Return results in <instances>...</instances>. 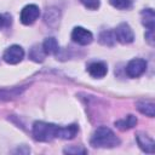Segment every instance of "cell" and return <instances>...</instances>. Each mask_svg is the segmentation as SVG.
<instances>
[{
  "label": "cell",
  "instance_id": "cell-16",
  "mask_svg": "<svg viewBox=\"0 0 155 155\" xmlns=\"http://www.w3.org/2000/svg\"><path fill=\"white\" fill-rule=\"evenodd\" d=\"M23 91V88H11V90H1L0 91V99H10V98H15L18 94H21Z\"/></svg>",
  "mask_w": 155,
  "mask_h": 155
},
{
  "label": "cell",
  "instance_id": "cell-10",
  "mask_svg": "<svg viewBox=\"0 0 155 155\" xmlns=\"http://www.w3.org/2000/svg\"><path fill=\"white\" fill-rule=\"evenodd\" d=\"M137 125V117L132 114L127 115L126 117H122L120 120H116L115 121V126L121 130V131H126V130H130L132 127H134Z\"/></svg>",
  "mask_w": 155,
  "mask_h": 155
},
{
  "label": "cell",
  "instance_id": "cell-14",
  "mask_svg": "<svg viewBox=\"0 0 155 155\" xmlns=\"http://www.w3.org/2000/svg\"><path fill=\"white\" fill-rule=\"evenodd\" d=\"M115 34L111 30H103L99 34V42L104 46H113L115 44Z\"/></svg>",
  "mask_w": 155,
  "mask_h": 155
},
{
  "label": "cell",
  "instance_id": "cell-13",
  "mask_svg": "<svg viewBox=\"0 0 155 155\" xmlns=\"http://www.w3.org/2000/svg\"><path fill=\"white\" fill-rule=\"evenodd\" d=\"M42 50H44L45 54H54V53H57L58 50H59L57 40L54 38H47L42 44Z\"/></svg>",
  "mask_w": 155,
  "mask_h": 155
},
{
  "label": "cell",
  "instance_id": "cell-20",
  "mask_svg": "<svg viewBox=\"0 0 155 155\" xmlns=\"http://www.w3.org/2000/svg\"><path fill=\"white\" fill-rule=\"evenodd\" d=\"M64 153H68V154H79V153H81V154H85L86 153V150L84 149V148H80V147H70V148H67V149H64Z\"/></svg>",
  "mask_w": 155,
  "mask_h": 155
},
{
  "label": "cell",
  "instance_id": "cell-21",
  "mask_svg": "<svg viewBox=\"0 0 155 155\" xmlns=\"http://www.w3.org/2000/svg\"><path fill=\"white\" fill-rule=\"evenodd\" d=\"M5 24H6V19H5V17L2 15H0V29L2 27H5Z\"/></svg>",
  "mask_w": 155,
  "mask_h": 155
},
{
  "label": "cell",
  "instance_id": "cell-19",
  "mask_svg": "<svg viewBox=\"0 0 155 155\" xmlns=\"http://www.w3.org/2000/svg\"><path fill=\"white\" fill-rule=\"evenodd\" d=\"M80 1L88 10H97L99 7V5H101V1L99 0H80Z\"/></svg>",
  "mask_w": 155,
  "mask_h": 155
},
{
  "label": "cell",
  "instance_id": "cell-5",
  "mask_svg": "<svg viewBox=\"0 0 155 155\" xmlns=\"http://www.w3.org/2000/svg\"><path fill=\"white\" fill-rule=\"evenodd\" d=\"M39 16H40V8L34 4H29L24 6L23 10L21 11V22L25 25H29L34 23L39 18Z\"/></svg>",
  "mask_w": 155,
  "mask_h": 155
},
{
  "label": "cell",
  "instance_id": "cell-3",
  "mask_svg": "<svg viewBox=\"0 0 155 155\" xmlns=\"http://www.w3.org/2000/svg\"><path fill=\"white\" fill-rule=\"evenodd\" d=\"M114 34H115V39L121 44H131L134 39L133 30L127 23H120L116 27Z\"/></svg>",
  "mask_w": 155,
  "mask_h": 155
},
{
  "label": "cell",
  "instance_id": "cell-8",
  "mask_svg": "<svg viewBox=\"0 0 155 155\" xmlns=\"http://www.w3.org/2000/svg\"><path fill=\"white\" fill-rule=\"evenodd\" d=\"M136 139H137V143H138L139 148L143 151L149 153V154H153L155 151V143H154L153 138H150L149 136L143 134V133H138L136 136Z\"/></svg>",
  "mask_w": 155,
  "mask_h": 155
},
{
  "label": "cell",
  "instance_id": "cell-4",
  "mask_svg": "<svg viewBox=\"0 0 155 155\" xmlns=\"http://www.w3.org/2000/svg\"><path fill=\"white\" fill-rule=\"evenodd\" d=\"M24 57V51L19 45H12L4 52V61L8 64H17L19 63Z\"/></svg>",
  "mask_w": 155,
  "mask_h": 155
},
{
  "label": "cell",
  "instance_id": "cell-9",
  "mask_svg": "<svg viewBox=\"0 0 155 155\" xmlns=\"http://www.w3.org/2000/svg\"><path fill=\"white\" fill-rule=\"evenodd\" d=\"M87 71L92 78L101 79L107 75L108 68H107V64L103 62H93L87 67Z\"/></svg>",
  "mask_w": 155,
  "mask_h": 155
},
{
  "label": "cell",
  "instance_id": "cell-15",
  "mask_svg": "<svg viewBox=\"0 0 155 155\" xmlns=\"http://www.w3.org/2000/svg\"><path fill=\"white\" fill-rule=\"evenodd\" d=\"M29 57L35 61V62H42L44 61V57H45V52L42 50V47L35 45L30 48V52H29Z\"/></svg>",
  "mask_w": 155,
  "mask_h": 155
},
{
  "label": "cell",
  "instance_id": "cell-7",
  "mask_svg": "<svg viewBox=\"0 0 155 155\" xmlns=\"http://www.w3.org/2000/svg\"><path fill=\"white\" fill-rule=\"evenodd\" d=\"M71 40L79 45H88L93 40V35L90 30L82 27H75L71 31Z\"/></svg>",
  "mask_w": 155,
  "mask_h": 155
},
{
  "label": "cell",
  "instance_id": "cell-6",
  "mask_svg": "<svg viewBox=\"0 0 155 155\" xmlns=\"http://www.w3.org/2000/svg\"><path fill=\"white\" fill-rule=\"evenodd\" d=\"M147 69V62L142 58H134L128 62L126 65V74L130 78H138Z\"/></svg>",
  "mask_w": 155,
  "mask_h": 155
},
{
  "label": "cell",
  "instance_id": "cell-1",
  "mask_svg": "<svg viewBox=\"0 0 155 155\" xmlns=\"http://www.w3.org/2000/svg\"><path fill=\"white\" fill-rule=\"evenodd\" d=\"M79 128L78 125L73 124L65 127L57 126L44 121H35L33 125V136L39 142H51L56 138L71 139L76 136Z\"/></svg>",
  "mask_w": 155,
  "mask_h": 155
},
{
  "label": "cell",
  "instance_id": "cell-11",
  "mask_svg": "<svg viewBox=\"0 0 155 155\" xmlns=\"http://www.w3.org/2000/svg\"><path fill=\"white\" fill-rule=\"evenodd\" d=\"M142 23L148 30H154L155 24V13L153 8H145L142 11Z\"/></svg>",
  "mask_w": 155,
  "mask_h": 155
},
{
  "label": "cell",
  "instance_id": "cell-2",
  "mask_svg": "<svg viewBox=\"0 0 155 155\" xmlns=\"http://www.w3.org/2000/svg\"><path fill=\"white\" fill-rule=\"evenodd\" d=\"M90 143L94 148H114L120 144V139L110 128L101 126L93 132Z\"/></svg>",
  "mask_w": 155,
  "mask_h": 155
},
{
  "label": "cell",
  "instance_id": "cell-12",
  "mask_svg": "<svg viewBox=\"0 0 155 155\" xmlns=\"http://www.w3.org/2000/svg\"><path fill=\"white\" fill-rule=\"evenodd\" d=\"M137 109L142 114H144V115H147L149 117H154V115H155V104L153 102L140 101V102L137 103Z\"/></svg>",
  "mask_w": 155,
  "mask_h": 155
},
{
  "label": "cell",
  "instance_id": "cell-18",
  "mask_svg": "<svg viewBox=\"0 0 155 155\" xmlns=\"http://www.w3.org/2000/svg\"><path fill=\"white\" fill-rule=\"evenodd\" d=\"M109 1L114 7H116L119 10H128L132 6L131 0H109Z\"/></svg>",
  "mask_w": 155,
  "mask_h": 155
},
{
  "label": "cell",
  "instance_id": "cell-17",
  "mask_svg": "<svg viewBox=\"0 0 155 155\" xmlns=\"http://www.w3.org/2000/svg\"><path fill=\"white\" fill-rule=\"evenodd\" d=\"M59 11L57 8H50L45 13V22L48 24H53V22H58L59 19Z\"/></svg>",
  "mask_w": 155,
  "mask_h": 155
}]
</instances>
